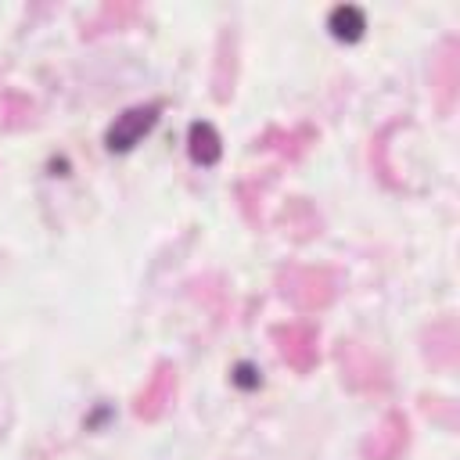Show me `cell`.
I'll return each instance as SVG.
<instances>
[{"label": "cell", "mask_w": 460, "mask_h": 460, "mask_svg": "<svg viewBox=\"0 0 460 460\" xmlns=\"http://www.w3.org/2000/svg\"><path fill=\"white\" fill-rule=\"evenodd\" d=\"M280 284H284V295L291 302H298L302 309L323 305L331 298V277L323 270H288L280 277Z\"/></svg>", "instance_id": "1"}, {"label": "cell", "mask_w": 460, "mask_h": 460, "mask_svg": "<svg viewBox=\"0 0 460 460\" xmlns=\"http://www.w3.org/2000/svg\"><path fill=\"white\" fill-rule=\"evenodd\" d=\"M155 104H147V108H133V111H126V115H119V122L108 129V147L111 151H126V147H133L151 126H155Z\"/></svg>", "instance_id": "2"}, {"label": "cell", "mask_w": 460, "mask_h": 460, "mask_svg": "<svg viewBox=\"0 0 460 460\" xmlns=\"http://www.w3.org/2000/svg\"><path fill=\"white\" fill-rule=\"evenodd\" d=\"M277 341H280V356H284L291 367H298V370H305V367L313 363V356H316V334H313L309 327H302V323L280 327V331H277Z\"/></svg>", "instance_id": "3"}, {"label": "cell", "mask_w": 460, "mask_h": 460, "mask_svg": "<svg viewBox=\"0 0 460 460\" xmlns=\"http://www.w3.org/2000/svg\"><path fill=\"white\" fill-rule=\"evenodd\" d=\"M402 442H406V420H402V417H388V420L381 424V431H374L367 453H370L374 460H392V456L402 449Z\"/></svg>", "instance_id": "4"}, {"label": "cell", "mask_w": 460, "mask_h": 460, "mask_svg": "<svg viewBox=\"0 0 460 460\" xmlns=\"http://www.w3.org/2000/svg\"><path fill=\"white\" fill-rule=\"evenodd\" d=\"M169 399H172V370H169V367H162V370H158V377H155V381L147 385V392L140 395L137 413H140V417H155Z\"/></svg>", "instance_id": "5"}, {"label": "cell", "mask_w": 460, "mask_h": 460, "mask_svg": "<svg viewBox=\"0 0 460 460\" xmlns=\"http://www.w3.org/2000/svg\"><path fill=\"white\" fill-rule=\"evenodd\" d=\"M190 155H194L201 165H212V162L219 158V140H216L212 126H205V122L190 126Z\"/></svg>", "instance_id": "6"}, {"label": "cell", "mask_w": 460, "mask_h": 460, "mask_svg": "<svg viewBox=\"0 0 460 460\" xmlns=\"http://www.w3.org/2000/svg\"><path fill=\"white\" fill-rule=\"evenodd\" d=\"M363 11L359 7H334L331 11V29H334V36L338 40H356L359 32H363Z\"/></svg>", "instance_id": "7"}]
</instances>
